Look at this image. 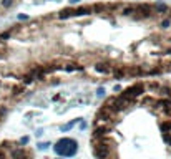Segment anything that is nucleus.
I'll list each match as a JSON object with an SVG mask.
<instances>
[{
	"mask_svg": "<svg viewBox=\"0 0 171 159\" xmlns=\"http://www.w3.org/2000/svg\"><path fill=\"white\" fill-rule=\"evenodd\" d=\"M170 25H171V18H165V20L160 23L161 28H170Z\"/></svg>",
	"mask_w": 171,
	"mask_h": 159,
	"instance_id": "nucleus-20",
	"label": "nucleus"
},
{
	"mask_svg": "<svg viewBox=\"0 0 171 159\" xmlns=\"http://www.w3.org/2000/svg\"><path fill=\"white\" fill-rule=\"evenodd\" d=\"M161 136H163V141L168 146H171V133H161Z\"/></svg>",
	"mask_w": 171,
	"mask_h": 159,
	"instance_id": "nucleus-18",
	"label": "nucleus"
},
{
	"mask_svg": "<svg viewBox=\"0 0 171 159\" xmlns=\"http://www.w3.org/2000/svg\"><path fill=\"white\" fill-rule=\"evenodd\" d=\"M105 8H106V5H103V4H95L93 5V12L95 13H101Z\"/></svg>",
	"mask_w": 171,
	"mask_h": 159,
	"instance_id": "nucleus-17",
	"label": "nucleus"
},
{
	"mask_svg": "<svg viewBox=\"0 0 171 159\" xmlns=\"http://www.w3.org/2000/svg\"><path fill=\"white\" fill-rule=\"evenodd\" d=\"M160 129H161V133H171V121L160 123Z\"/></svg>",
	"mask_w": 171,
	"mask_h": 159,
	"instance_id": "nucleus-13",
	"label": "nucleus"
},
{
	"mask_svg": "<svg viewBox=\"0 0 171 159\" xmlns=\"http://www.w3.org/2000/svg\"><path fill=\"white\" fill-rule=\"evenodd\" d=\"M70 2V5H77V4H80V0H68Z\"/></svg>",
	"mask_w": 171,
	"mask_h": 159,
	"instance_id": "nucleus-29",
	"label": "nucleus"
},
{
	"mask_svg": "<svg viewBox=\"0 0 171 159\" xmlns=\"http://www.w3.org/2000/svg\"><path fill=\"white\" fill-rule=\"evenodd\" d=\"M113 90H115V91H121V86H120V85H115Z\"/></svg>",
	"mask_w": 171,
	"mask_h": 159,
	"instance_id": "nucleus-30",
	"label": "nucleus"
},
{
	"mask_svg": "<svg viewBox=\"0 0 171 159\" xmlns=\"http://www.w3.org/2000/svg\"><path fill=\"white\" fill-rule=\"evenodd\" d=\"M85 128H87V123H85V121H80V129L83 131Z\"/></svg>",
	"mask_w": 171,
	"mask_h": 159,
	"instance_id": "nucleus-28",
	"label": "nucleus"
},
{
	"mask_svg": "<svg viewBox=\"0 0 171 159\" xmlns=\"http://www.w3.org/2000/svg\"><path fill=\"white\" fill-rule=\"evenodd\" d=\"M63 70H65V71H68V73H70V71H82L83 67H78V65H67Z\"/></svg>",
	"mask_w": 171,
	"mask_h": 159,
	"instance_id": "nucleus-14",
	"label": "nucleus"
},
{
	"mask_svg": "<svg viewBox=\"0 0 171 159\" xmlns=\"http://www.w3.org/2000/svg\"><path fill=\"white\" fill-rule=\"evenodd\" d=\"M0 5L4 7V8H10V7L13 5V0H2V2H0Z\"/></svg>",
	"mask_w": 171,
	"mask_h": 159,
	"instance_id": "nucleus-19",
	"label": "nucleus"
},
{
	"mask_svg": "<svg viewBox=\"0 0 171 159\" xmlns=\"http://www.w3.org/2000/svg\"><path fill=\"white\" fill-rule=\"evenodd\" d=\"M125 75H126L125 70H116V71H115V76L116 78H121V76H125Z\"/></svg>",
	"mask_w": 171,
	"mask_h": 159,
	"instance_id": "nucleus-23",
	"label": "nucleus"
},
{
	"mask_svg": "<svg viewBox=\"0 0 171 159\" xmlns=\"http://www.w3.org/2000/svg\"><path fill=\"white\" fill-rule=\"evenodd\" d=\"M160 93H161V95H163L165 98H170V99H171V88H170V86H161V88H160Z\"/></svg>",
	"mask_w": 171,
	"mask_h": 159,
	"instance_id": "nucleus-15",
	"label": "nucleus"
},
{
	"mask_svg": "<svg viewBox=\"0 0 171 159\" xmlns=\"http://www.w3.org/2000/svg\"><path fill=\"white\" fill-rule=\"evenodd\" d=\"M10 38V32H2L0 33V40L4 41V40H8Z\"/></svg>",
	"mask_w": 171,
	"mask_h": 159,
	"instance_id": "nucleus-22",
	"label": "nucleus"
},
{
	"mask_svg": "<svg viewBox=\"0 0 171 159\" xmlns=\"http://www.w3.org/2000/svg\"><path fill=\"white\" fill-rule=\"evenodd\" d=\"M73 8H63V10L58 12V20H67V18H70V17H73Z\"/></svg>",
	"mask_w": 171,
	"mask_h": 159,
	"instance_id": "nucleus-9",
	"label": "nucleus"
},
{
	"mask_svg": "<svg viewBox=\"0 0 171 159\" xmlns=\"http://www.w3.org/2000/svg\"><path fill=\"white\" fill-rule=\"evenodd\" d=\"M136 7V13H141V18H146V17L151 15V12L155 10V7H151L150 4H138Z\"/></svg>",
	"mask_w": 171,
	"mask_h": 159,
	"instance_id": "nucleus-4",
	"label": "nucleus"
},
{
	"mask_svg": "<svg viewBox=\"0 0 171 159\" xmlns=\"http://www.w3.org/2000/svg\"><path fill=\"white\" fill-rule=\"evenodd\" d=\"M133 13H136L135 5H123V8H121V15L123 17H130V15H133Z\"/></svg>",
	"mask_w": 171,
	"mask_h": 159,
	"instance_id": "nucleus-11",
	"label": "nucleus"
},
{
	"mask_svg": "<svg viewBox=\"0 0 171 159\" xmlns=\"http://www.w3.org/2000/svg\"><path fill=\"white\" fill-rule=\"evenodd\" d=\"M33 81V76H30V75H25V76H23V83H25V85H28V83H32Z\"/></svg>",
	"mask_w": 171,
	"mask_h": 159,
	"instance_id": "nucleus-24",
	"label": "nucleus"
},
{
	"mask_svg": "<svg viewBox=\"0 0 171 159\" xmlns=\"http://www.w3.org/2000/svg\"><path fill=\"white\" fill-rule=\"evenodd\" d=\"M53 151H55V154H58V156H63V158H72V156L77 154L78 144H77V141L72 139V138H62L57 144H55V146H53Z\"/></svg>",
	"mask_w": 171,
	"mask_h": 159,
	"instance_id": "nucleus-1",
	"label": "nucleus"
},
{
	"mask_svg": "<svg viewBox=\"0 0 171 159\" xmlns=\"http://www.w3.org/2000/svg\"><path fill=\"white\" fill-rule=\"evenodd\" d=\"M96 96H100V98H101V96H105V88H101V86H100L98 90H96Z\"/></svg>",
	"mask_w": 171,
	"mask_h": 159,
	"instance_id": "nucleus-25",
	"label": "nucleus"
},
{
	"mask_svg": "<svg viewBox=\"0 0 171 159\" xmlns=\"http://www.w3.org/2000/svg\"><path fill=\"white\" fill-rule=\"evenodd\" d=\"M90 13H91V8H88V7H80V8H77V10L73 12V17H88Z\"/></svg>",
	"mask_w": 171,
	"mask_h": 159,
	"instance_id": "nucleus-10",
	"label": "nucleus"
},
{
	"mask_svg": "<svg viewBox=\"0 0 171 159\" xmlns=\"http://www.w3.org/2000/svg\"><path fill=\"white\" fill-rule=\"evenodd\" d=\"M80 121H82V118H77V119H73V121H70V123L63 124V126H62V131H63V133H67V131H70V129H72V128H73V126H75L77 123H80Z\"/></svg>",
	"mask_w": 171,
	"mask_h": 159,
	"instance_id": "nucleus-12",
	"label": "nucleus"
},
{
	"mask_svg": "<svg viewBox=\"0 0 171 159\" xmlns=\"http://www.w3.org/2000/svg\"><path fill=\"white\" fill-rule=\"evenodd\" d=\"M110 144H111V141L108 143V139L103 138L93 148V156L96 159H106V158H108V154H110Z\"/></svg>",
	"mask_w": 171,
	"mask_h": 159,
	"instance_id": "nucleus-3",
	"label": "nucleus"
},
{
	"mask_svg": "<svg viewBox=\"0 0 171 159\" xmlns=\"http://www.w3.org/2000/svg\"><path fill=\"white\" fill-rule=\"evenodd\" d=\"M95 71L101 73V75H108V73L111 71V68H110V65H106V63H96V65H95Z\"/></svg>",
	"mask_w": 171,
	"mask_h": 159,
	"instance_id": "nucleus-8",
	"label": "nucleus"
},
{
	"mask_svg": "<svg viewBox=\"0 0 171 159\" xmlns=\"http://www.w3.org/2000/svg\"><path fill=\"white\" fill-rule=\"evenodd\" d=\"M143 93H145V85H143V83H136V85H131L130 88H126L121 95H123L126 99H130L131 103H135Z\"/></svg>",
	"mask_w": 171,
	"mask_h": 159,
	"instance_id": "nucleus-2",
	"label": "nucleus"
},
{
	"mask_svg": "<svg viewBox=\"0 0 171 159\" xmlns=\"http://www.w3.org/2000/svg\"><path fill=\"white\" fill-rule=\"evenodd\" d=\"M155 10L158 12V13H163V12H168V7H166L163 2H158V4L155 5Z\"/></svg>",
	"mask_w": 171,
	"mask_h": 159,
	"instance_id": "nucleus-16",
	"label": "nucleus"
},
{
	"mask_svg": "<svg viewBox=\"0 0 171 159\" xmlns=\"http://www.w3.org/2000/svg\"><path fill=\"white\" fill-rule=\"evenodd\" d=\"M110 126H98V128H95V133H93V141L95 139H98V141H101V139L106 136V134L110 133Z\"/></svg>",
	"mask_w": 171,
	"mask_h": 159,
	"instance_id": "nucleus-6",
	"label": "nucleus"
},
{
	"mask_svg": "<svg viewBox=\"0 0 171 159\" xmlns=\"http://www.w3.org/2000/svg\"><path fill=\"white\" fill-rule=\"evenodd\" d=\"M20 91H22V88H15V90H13V93H15V95H18Z\"/></svg>",
	"mask_w": 171,
	"mask_h": 159,
	"instance_id": "nucleus-31",
	"label": "nucleus"
},
{
	"mask_svg": "<svg viewBox=\"0 0 171 159\" xmlns=\"http://www.w3.org/2000/svg\"><path fill=\"white\" fill-rule=\"evenodd\" d=\"M17 18H18V20H28V15H27V13H18Z\"/></svg>",
	"mask_w": 171,
	"mask_h": 159,
	"instance_id": "nucleus-26",
	"label": "nucleus"
},
{
	"mask_svg": "<svg viewBox=\"0 0 171 159\" xmlns=\"http://www.w3.org/2000/svg\"><path fill=\"white\" fill-rule=\"evenodd\" d=\"M12 158L13 159H32V156L22 148H13L12 149Z\"/></svg>",
	"mask_w": 171,
	"mask_h": 159,
	"instance_id": "nucleus-7",
	"label": "nucleus"
},
{
	"mask_svg": "<svg viewBox=\"0 0 171 159\" xmlns=\"http://www.w3.org/2000/svg\"><path fill=\"white\" fill-rule=\"evenodd\" d=\"M50 146H52L50 143H38V149H40V151H47Z\"/></svg>",
	"mask_w": 171,
	"mask_h": 159,
	"instance_id": "nucleus-21",
	"label": "nucleus"
},
{
	"mask_svg": "<svg viewBox=\"0 0 171 159\" xmlns=\"http://www.w3.org/2000/svg\"><path fill=\"white\" fill-rule=\"evenodd\" d=\"M111 114H113V111H111V109L101 106V108H100V111L96 113V121H110ZM96 121H95V123H96Z\"/></svg>",
	"mask_w": 171,
	"mask_h": 159,
	"instance_id": "nucleus-5",
	"label": "nucleus"
},
{
	"mask_svg": "<svg viewBox=\"0 0 171 159\" xmlns=\"http://www.w3.org/2000/svg\"><path fill=\"white\" fill-rule=\"evenodd\" d=\"M28 141H30V139H28V136H23V138L20 139V143H22V144H27Z\"/></svg>",
	"mask_w": 171,
	"mask_h": 159,
	"instance_id": "nucleus-27",
	"label": "nucleus"
}]
</instances>
